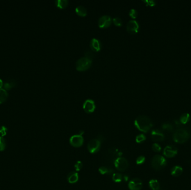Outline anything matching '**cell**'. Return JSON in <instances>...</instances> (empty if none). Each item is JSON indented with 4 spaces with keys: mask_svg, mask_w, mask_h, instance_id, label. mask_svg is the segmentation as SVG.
<instances>
[{
    "mask_svg": "<svg viewBox=\"0 0 191 190\" xmlns=\"http://www.w3.org/2000/svg\"><path fill=\"white\" fill-rule=\"evenodd\" d=\"M83 164L81 161H77L74 165V168L76 171H79L82 169Z\"/></svg>",
    "mask_w": 191,
    "mask_h": 190,
    "instance_id": "31",
    "label": "cell"
},
{
    "mask_svg": "<svg viewBox=\"0 0 191 190\" xmlns=\"http://www.w3.org/2000/svg\"><path fill=\"white\" fill-rule=\"evenodd\" d=\"M101 142L97 139H94L90 141L88 143L87 148L91 153H95L100 150Z\"/></svg>",
    "mask_w": 191,
    "mask_h": 190,
    "instance_id": "6",
    "label": "cell"
},
{
    "mask_svg": "<svg viewBox=\"0 0 191 190\" xmlns=\"http://www.w3.org/2000/svg\"><path fill=\"white\" fill-rule=\"evenodd\" d=\"M15 85H16V82L13 80H11L7 81V82H5L4 85V89H5L6 91V90H10V89H11V88H13L14 86H15Z\"/></svg>",
    "mask_w": 191,
    "mask_h": 190,
    "instance_id": "22",
    "label": "cell"
},
{
    "mask_svg": "<svg viewBox=\"0 0 191 190\" xmlns=\"http://www.w3.org/2000/svg\"><path fill=\"white\" fill-rule=\"evenodd\" d=\"M90 46L92 51L98 52L101 49V43L99 40L96 38H93L90 41Z\"/></svg>",
    "mask_w": 191,
    "mask_h": 190,
    "instance_id": "14",
    "label": "cell"
},
{
    "mask_svg": "<svg viewBox=\"0 0 191 190\" xmlns=\"http://www.w3.org/2000/svg\"><path fill=\"white\" fill-rule=\"evenodd\" d=\"M144 2L147 4V5L150 6H154L156 4L155 1L153 0H145V1H144Z\"/></svg>",
    "mask_w": 191,
    "mask_h": 190,
    "instance_id": "34",
    "label": "cell"
},
{
    "mask_svg": "<svg viewBox=\"0 0 191 190\" xmlns=\"http://www.w3.org/2000/svg\"><path fill=\"white\" fill-rule=\"evenodd\" d=\"M162 128L165 130L172 132L173 130V127L170 123H164L162 125Z\"/></svg>",
    "mask_w": 191,
    "mask_h": 190,
    "instance_id": "25",
    "label": "cell"
},
{
    "mask_svg": "<svg viewBox=\"0 0 191 190\" xmlns=\"http://www.w3.org/2000/svg\"><path fill=\"white\" fill-rule=\"evenodd\" d=\"M190 137L189 132L184 129H178L173 134V140L177 143H183L187 142Z\"/></svg>",
    "mask_w": 191,
    "mask_h": 190,
    "instance_id": "2",
    "label": "cell"
},
{
    "mask_svg": "<svg viewBox=\"0 0 191 190\" xmlns=\"http://www.w3.org/2000/svg\"><path fill=\"white\" fill-rule=\"evenodd\" d=\"M161 147L158 143H154L152 146V149L155 152H159L161 151Z\"/></svg>",
    "mask_w": 191,
    "mask_h": 190,
    "instance_id": "30",
    "label": "cell"
},
{
    "mask_svg": "<svg viewBox=\"0 0 191 190\" xmlns=\"http://www.w3.org/2000/svg\"><path fill=\"white\" fill-rule=\"evenodd\" d=\"M99 172L102 175H104L106 173H109L110 172V169L105 167H101L99 169Z\"/></svg>",
    "mask_w": 191,
    "mask_h": 190,
    "instance_id": "33",
    "label": "cell"
},
{
    "mask_svg": "<svg viewBox=\"0 0 191 190\" xmlns=\"http://www.w3.org/2000/svg\"><path fill=\"white\" fill-rule=\"evenodd\" d=\"M122 175L119 173H115L113 176V180L116 182H120L122 180Z\"/></svg>",
    "mask_w": 191,
    "mask_h": 190,
    "instance_id": "24",
    "label": "cell"
},
{
    "mask_svg": "<svg viewBox=\"0 0 191 190\" xmlns=\"http://www.w3.org/2000/svg\"><path fill=\"white\" fill-rule=\"evenodd\" d=\"M84 139L82 136L76 134L72 136L70 138V144L74 147H79L82 146Z\"/></svg>",
    "mask_w": 191,
    "mask_h": 190,
    "instance_id": "10",
    "label": "cell"
},
{
    "mask_svg": "<svg viewBox=\"0 0 191 190\" xmlns=\"http://www.w3.org/2000/svg\"><path fill=\"white\" fill-rule=\"evenodd\" d=\"M128 186L130 190H140L143 187V183L139 178H134L130 181Z\"/></svg>",
    "mask_w": 191,
    "mask_h": 190,
    "instance_id": "12",
    "label": "cell"
},
{
    "mask_svg": "<svg viewBox=\"0 0 191 190\" xmlns=\"http://www.w3.org/2000/svg\"><path fill=\"white\" fill-rule=\"evenodd\" d=\"M68 181L70 183H74L78 181V174L77 172H71L68 175Z\"/></svg>",
    "mask_w": 191,
    "mask_h": 190,
    "instance_id": "17",
    "label": "cell"
},
{
    "mask_svg": "<svg viewBox=\"0 0 191 190\" xmlns=\"http://www.w3.org/2000/svg\"><path fill=\"white\" fill-rule=\"evenodd\" d=\"M8 95V93L5 89L3 88L0 89V104L3 103L6 100Z\"/></svg>",
    "mask_w": 191,
    "mask_h": 190,
    "instance_id": "20",
    "label": "cell"
},
{
    "mask_svg": "<svg viewBox=\"0 0 191 190\" xmlns=\"http://www.w3.org/2000/svg\"><path fill=\"white\" fill-rule=\"evenodd\" d=\"M114 164L116 169L122 172L125 171L129 166L128 161L125 158L122 157H118L116 159Z\"/></svg>",
    "mask_w": 191,
    "mask_h": 190,
    "instance_id": "5",
    "label": "cell"
},
{
    "mask_svg": "<svg viewBox=\"0 0 191 190\" xmlns=\"http://www.w3.org/2000/svg\"><path fill=\"white\" fill-rule=\"evenodd\" d=\"M112 24V18L109 15H103L101 17H100L98 24V26L100 28L104 29V28H107L110 26Z\"/></svg>",
    "mask_w": 191,
    "mask_h": 190,
    "instance_id": "8",
    "label": "cell"
},
{
    "mask_svg": "<svg viewBox=\"0 0 191 190\" xmlns=\"http://www.w3.org/2000/svg\"><path fill=\"white\" fill-rule=\"evenodd\" d=\"M146 139V137L143 134H139L136 137V142L138 143L143 142Z\"/></svg>",
    "mask_w": 191,
    "mask_h": 190,
    "instance_id": "26",
    "label": "cell"
},
{
    "mask_svg": "<svg viewBox=\"0 0 191 190\" xmlns=\"http://www.w3.org/2000/svg\"><path fill=\"white\" fill-rule=\"evenodd\" d=\"M167 165V160L161 155H155L152 160V166L155 170H161Z\"/></svg>",
    "mask_w": 191,
    "mask_h": 190,
    "instance_id": "4",
    "label": "cell"
},
{
    "mask_svg": "<svg viewBox=\"0 0 191 190\" xmlns=\"http://www.w3.org/2000/svg\"><path fill=\"white\" fill-rule=\"evenodd\" d=\"M75 10H76V13L79 16L84 17V16H86L87 15V9H86V7H84L83 6H82V5L78 6L76 8Z\"/></svg>",
    "mask_w": 191,
    "mask_h": 190,
    "instance_id": "16",
    "label": "cell"
},
{
    "mask_svg": "<svg viewBox=\"0 0 191 190\" xmlns=\"http://www.w3.org/2000/svg\"><path fill=\"white\" fill-rule=\"evenodd\" d=\"M178 149L174 146H167L164 149V155L168 158H172L177 155Z\"/></svg>",
    "mask_w": 191,
    "mask_h": 190,
    "instance_id": "11",
    "label": "cell"
},
{
    "mask_svg": "<svg viewBox=\"0 0 191 190\" xmlns=\"http://www.w3.org/2000/svg\"><path fill=\"white\" fill-rule=\"evenodd\" d=\"M7 143L4 137L0 136V152L4 151L6 148Z\"/></svg>",
    "mask_w": 191,
    "mask_h": 190,
    "instance_id": "23",
    "label": "cell"
},
{
    "mask_svg": "<svg viewBox=\"0 0 191 190\" xmlns=\"http://www.w3.org/2000/svg\"><path fill=\"white\" fill-rule=\"evenodd\" d=\"M84 56L87 57H88V58H90V59H91L92 60L93 58V53L91 51H90V50H87V51L85 52V53H84Z\"/></svg>",
    "mask_w": 191,
    "mask_h": 190,
    "instance_id": "35",
    "label": "cell"
},
{
    "mask_svg": "<svg viewBox=\"0 0 191 190\" xmlns=\"http://www.w3.org/2000/svg\"><path fill=\"white\" fill-rule=\"evenodd\" d=\"M126 30L131 34H135L138 33L139 30V23L134 20H130L127 24Z\"/></svg>",
    "mask_w": 191,
    "mask_h": 190,
    "instance_id": "7",
    "label": "cell"
},
{
    "mask_svg": "<svg viewBox=\"0 0 191 190\" xmlns=\"http://www.w3.org/2000/svg\"><path fill=\"white\" fill-rule=\"evenodd\" d=\"M129 16L133 18H136L138 16V12L137 11L134 9H131L129 11Z\"/></svg>",
    "mask_w": 191,
    "mask_h": 190,
    "instance_id": "28",
    "label": "cell"
},
{
    "mask_svg": "<svg viewBox=\"0 0 191 190\" xmlns=\"http://www.w3.org/2000/svg\"><path fill=\"white\" fill-rule=\"evenodd\" d=\"M113 21V24L116 26H121L122 25V21L120 17H114Z\"/></svg>",
    "mask_w": 191,
    "mask_h": 190,
    "instance_id": "27",
    "label": "cell"
},
{
    "mask_svg": "<svg viewBox=\"0 0 191 190\" xmlns=\"http://www.w3.org/2000/svg\"><path fill=\"white\" fill-rule=\"evenodd\" d=\"M145 161V158L143 155H140L136 159V163L138 164H141L143 163Z\"/></svg>",
    "mask_w": 191,
    "mask_h": 190,
    "instance_id": "32",
    "label": "cell"
},
{
    "mask_svg": "<svg viewBox=\"0 0 191 190\" xmlns=\"http://www.w3.org/2000/svg\"><path fill=\"white\" fill-rule=\"evenodd\" d=\"M151 137L153 141L154 142H161L164 139V135L160 130H153L151 133Z\"/></svg>",
    "mask_w": 191,
    "mask_h": 190,
    "instance_id": "13",
    "label": "cell"
},
{
    "mask_svg": "<svg viewBox=\"0 0 191 190\" xmlns=\"http://www.w3.org/2000/svg\"><path fill=\"white\" fill-rule=\"evenodd\" d=\"M183 173V169L179 166H175L171 169V175L175 177L181 176Z\"/></svg>",
    "mask_w": 191,
    "mask_h": 190,
    "instance_id": "15",
    "label": "cell"
},
{
    "mask_svg": "<svg viewBox=\"0 0 191 190\" xmlns=\"http://www.w3.org/2000/svg\"><path fill=\"white\" fill-rule=\"evenodd\" d=\"M7 128L5 126H1L0 127V136L4 137L7 133Z\"/></svg>",
    "mask_w": 191,
    "mask_h": 190,
    "instance_id": "29",
    "label": "cell"
},
{
    "mask_svg": "<svg viewBox=\"0 0 191 190\" xmlns=\"http://www.w3.org/2000/svg\"><path fill=\"white\" fill-rule=\"evenodd\" d=\"M3 82H2V80L0 79V89H1L2 88V87L3 86Z\"/></svg>",
    "mask_w": 191,
    "mask_h": 190,
    "instance_id": "36",
    "label": "cell"
},
{
    "mask_svg": "<svg viewBox=\"0 0 191 190\" xmlns=\"http://www.w3.org/2000/svg\"><path fill=\"white\" fill-rule=\"evenodd\" d=\"M190 119V115L188 113H184L180 117L179 120H180V122L182 124H185L189 122Z\"/></svg>",
    "mask_w": 191,
    "mask_h": 190,
    "instance_id": "21",
    "label": "cell"
},
{
    "mask_svg": "<svg viewBox=\"0 0 191 190\" xmlns=\"http://www.w3.org/2000/svg\"><path fill=\"white\" fill-rule=\"evenodd\" d=\"M149 185L150 189L153 190H158L160 189L159 183L156 180H154V179L151 180L149 181Z\"/></svg>",
    "mask_w": 191,
    "mask_h": 190,
    "instance_id": "19",
    "label": "cell"
},
{
    "mask_svg": "<svg viewBox=\"0 0 191 190\" xmlns=\"http://www.w3.org/2000/svg\"><path fill=\"white\" fill-rule=\"evenodd\" d=\"M83 109L84 111L88 114L93 112L96 109V104L94 100L90 99L85 100L83 104Z\"/></svg>",
    "mask_w": 191,
    "mask_h": 190,
    "instance_id": "9",
    "label": "cell"
},
{
    "mask_svg": "<svg viewBox=\"0 0 191 190\" xmlns=\"http://www.w3.org/2000/svg\"><path fill=\"white\" fill-rule=\"evenodd\" d=\"M135 126L140 131L147 133L153 127L152 120L145 116H140L135 120Z\"/></svg>",
    "mask_w": 191,
    "mask_h": 190,
    "instance_id": "1",
    "label": "cell"
},
{
    "mask_svg": "<svg viewBox=\"0 0 191 190\" xmlns=\"http://www.w3.org/2000/svg\"><path fill=\"white\" fill-rule=\"evenodd\" d=\"M92 60L87 57H83L77 61L76 64V69L80 71H84L89 69L92 65Z\"/></svg>",
    "mask_w": 191,
    "mask_h": 190,
    "instance_id": "3",
    "label": "cell"
},
{
    "mask_svg": "<svg viewBox=\"0 0 191 190\" xmlns=\"http://www.w3.org/2000/svg\"><path fill=\"white\" fill-rule=\"evenodd\" d=\"M56 4L58 8L61 9H65L68 4V1L67 0H57L55 1Z\"/></svg>",
    "mask_w": 191,
    "mask_h": 190,
    "instance_id": "18",
    "label": "cell"
}]
</instances>
